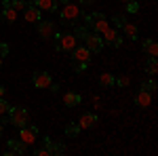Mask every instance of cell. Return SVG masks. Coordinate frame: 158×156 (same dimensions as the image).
<instances>
[{
	"mask_svg": "<svg viewBox=\"0 0 158 156\" xmlns=\"http://www.w3.org/2000/svg\"><path fill=\"white\" fill-rule=\"evenodd\" d=\"M32 82H34V86H38V89H49L51 82H53V78H51L49 72H34Z\"/></svg>",
	"mask_w": 158,
	"mask_h": 156,
	"instance_id": "obj_9",
	"label": "cell"
},
{
	"mask_svg": "<svg viewBox=\"0 0 158 156\" xmlns=\"http://www.w3.org/2000/svg\"><path fill=\"white\" fill-rule=\"evenodd\" d=\"M11 6L15 9V11H23L25 6H27V2H25V0H13Z\"/></svg>",
	"mask_w": 158,
	"mask_h": 156,
	"instance_id": "obj_27",
	"label": "cell"
},
{
	"mask_svg": "<svg viewBox=\"0 0 158 156\" xmlns=\"http://www.w3.org/2000/svg\"><path fill=\"white\" fill-rule=\"evenodd\" d=\"M25 152H27V145L21 141V139H15V137H9L6 139V150L2 152V156H13V154H17V156H23Z\"/></svg>",
	"mask_w": 158,
	"mask_h": 156,
	"instance_id": "obj_5",
	"label": "cell"
},
{
	"mask_svg": "<svg viewBox=\"0 0 158 156\" xmlns=\"http://www.w3.org/2000/svg\"><path fill=\"white\" fill-rule=\"evenodd\" d=\"M85 27L89 32H95V34H101L110 27V21L106 19L103 13H91L85 17Z\"/></svg>",
	"mask_w": 158,
	"mask_h": 156,
	"instance_id": "obj_2",
	"label": "cell"
},
{
	"mask_svg": "<svg viewBox=\"0 0 158 156\" xmlns=\"http://www.w3.org/2000/svg\"><path fill=\"white\" fill-rule=\"evenodd\" d=\"M23 19L27 21V23H38L40 19H42V11L38 9V6H25L23 9Z\"/></svg>",
	"mask_w": 158,
	"mask_h": 156,
	"instance_id": "obj_12",
	"label": "cell"
},
{
	"mask_svg": "<svg viewBox=\"0 0 158 156\" xmlns=\"http://www.w3.org/2000/svg\"><path fill=\"white\" fill-rule=\"evenodd\" d=\"M0 65H2V57H0Z\"/></svg>",
	"mask_w": 158,
	"mask_h": 156,
	"instance_id": "obj_40",
	"label": "cell"
},
{
	"mask_svg": "<svg viewBox=\"0 0 158 156\" xmlns=\"http://www.w3.org/2000/svg\"><path fill=\"white\" fill-rule=\"evenodd\" d=\"M53 36H55V48L57 51H72L78 44L74 34H53Z\"/></svg>",
	"mask_w": 158,
	"mask_h": 156,
	"instance_id": "obj_4",
	"label": "cell"
},
{
	"mask_svg": "<svg viewBox=\"0 0 158 156\" xmlns=\"http://www.w3.org/2000/svg\"><path fill=\"white\" fill-rule=\"evenodd\" d=\"M30 6H38L40 11H47V13H55L59 2L57 0H30Z\"/></svg>",
	"mask_w": 158,
	"mask_h": 156,
	"instance_id": "obj_11",
	"label": "cell"
},
{
	"mask_svg": "<svg viewBox=\"0 0 158 156\" xmlns=\"http://www.w3.org/2000/svg\"><path fill=\"white\" fill-rule=\"evenodd\" d=\"M0 97H4V86L0 84Z\"/></svg>",
	"mask_w": 158,
	"mask_h": 156,
	"instance_id": "obj_36",
	"label": "cell"
},
{
	"mask_svg": "<svg viewBox=\"0 0 158 156\" xmlns=\"http://www.w3.org/2000/svg\"><path fill=\"white\" fill-rule=\"evenodd\" d=\"M2 127H4V124H2V122H0V137H2Z\"/></svg>",
	"mask_w": 158,
	"mask_h": 156,
	"instance_id": "obj_38",
	"label": "cell"
},
{
	"mask_svg": "<svg viewBox=\"0 0 158 156\" xmlns=\"http://www.w3.org/2000/svg\"><path fill=\"white\" fill-rule=\"evenodd\" d=\"M36 137H38V127H34V124H23V127L19 129V139H21L25 145L36 144Z\"/></svg>",
	"mask_w": 158,
	"mask_h": 156,
	"instance_id": "obj_6",
	"label": "cell"
},
{
	"mask_svg": "<svg viewBox=\"0 0 158 156\" xmlns=\"http://www.w3.org/2000/svg\"><path fill=\"white\" fill-rule=\"evenodd\" d=\"M116 82H118V86H129V84H131V78H129V76L124 74V76H120V78H118Z\"/></svg>",
	"mask_w": 158,
	"mask_h": 156,
	"instance_id": "obj_31",
	"label": "cell"
},
{
	"mask_svg": "<svg viewBox=\"0 0 158 156\" xmlns=\"http://www.w3.org/2000/svg\"><path fill=\"white\" fill-rule=\"evenodd\" d=\"M91 2H95V0H78V4H91Z\"/></svg>",
	"mask_w": 158,
	"mask_h": 156,
	"instance_id": "obj_35",
	"label": "cell"
},
{
	"mask_svg": "<svg viewBox=\"0 0 158 156\" xmlns=\"http://www.w3.org/2000/svg\"><path fill=\"white\" fill-rule=\"evenodd\" d=\"M72 68L76 70V72H82V70L89 68V63H85V61H72Z\"/></svg>",
	"mask_w": 158,
	"mask_h": 156,
	"instance_id": "obj_29",
	"label": "cell"
},
{
	"mask_svg": "<svg viewBox=\"0 0 158 156\" xmlns=\"http://www.w3.org/2000/svg\"><path fill=\"white\" fill-rule=\"evenodd\" d=\"M44 148L49 150L51 156H59V154H63V152H65V145L59 144V141H53L51 137H44Z\"/></svg>",
	"mask_w": 158,
	"mask_h": 156,
	"instance_id": "obj_15",
	"label": "cell"
},
{
	"mask_svg": "<svg viewBox=\"0 0 158 156\" xmlns=\"http://www.w3.org/2000/svg\"><path fill=\"white\" fill-rule=\"evenodd\" d=\"M9 51H11V48H9L6 42H0V57H6V55H9Z\"/></svg>",
	"mask_w": 158,
	"mask_h": 156,
	"instance_id": "obj_32",
	"label": "cell"
},
{
	"mask_svg": "<svg viewBox=\"0 0 158 156\" xmlns=\"http://www.w3.org/2000/svg\"><path fill=\"white\" fill-rule=\"evenodd\" d=\"M36 30H38V34L42 38H53V34H55V23L53 21H49V19H40L36 23Z\"/></svg>",
	"mask_w": 158,
	"mask_h": 156,
	"instance_id": "obj_10",
	"label": "cell"
},
{
	"mask_svg": "<svg viewBox=\"0 0 158 156\" xmlns=\"http://www.w3.org/2000/svg\"><path fill=\"white\" fill-rule=\"evenodd\" d=\"M9 108H11V103H9L4 97H0V116H2V114H6V112H9Z\"/></svg>",
	"mask_w": 158,
	"mask_h": 156,
	"instance_id": "obj_28",
	"label": "cell"
},
{
	"mask_svg": "<svg viewBox=\"0 0 158 156\" xmlns=\"http://www.w3.org/2000/svg\"><path fill=\"white\" fill-rule=\"evenodd\" d=\"M82 131L80 127H78V122H70V124H65V135L68 137H78V133Z\"/></svg>",
	"mask_w": 158,
	"mask_h": 156,
	"instance_id": "obj_23",
	"label": "cell"
},
{
	"mask_svg": "<svg viewBox=\"0 0 158 156\" xmlns=\"http://www.w3.org/2000/svg\"><path fill=\"white\" fill-rule=\"evenodd\" d=\"M124 4H127L124 9L129 13H139V2H137V0H129V2H124Z\"/></svg>",
	"mask_w": 158,
	"mask_h": 156,
	"instance_id": "obj_26",
	"label": "cell"
},
{
	"mask_svg": "<svg viewBox=\"0 0 158 156\" xmlns=\"http://www.w3.org/2000/svg\"><path fill=\"white\" fill-rule=\"evenodd\" d=\"M139 89H141V91H148L150 95H154V93H156V89H158V84H156V80H143Z\"/></svg>",
	"mask_w": 158,
	"mask_h": 156,
	"instance_id": "obj_22",
	"label": "cell"
},
{
	"mask_svg": "<svg viewBox=\"0 0 158 156\" xmlns=\"http://www.w3.org/2000/svg\"><path fill=\"white\" fill-rule=\"evenodd\" d=\"M114 82H116V78H114V74H110V72H103L101 76H99V84H101V86H112Z\"/></svg>",
	"mask_w": 158,
	"mask_h": 156,
	"instance_id": "obj_21",
	"label": "cell"
},
{
	"mask_svg": "<svg viewBox=\"0 0 158 156\" xmlns=\"http://www.w3.org/2000/svg\"><path fill=\"white\" fill-rule=\"evenodd\" d=\"M0 156H2V152H0Z\"/></svg>",
	"mask_w": 158,
	"mask_h": 156,
	"instance_id": "obj_41",
	"label": "cell"
},
{
	"mask_svg": "<svg viewBox=\"0 0 158 156\" xmlns=\"http://www.w3.org/2000/svg\"><path fill=\"white\" fill-rule=\"evenodd\" d=\"M85 47L91 51V53H99L103 48V40H101V34H95V32H89L85 38Z\"/></svg>",
	"mask_w": 158,
	"mask_h": 156,
	"instance_id": "obj_8",
	"label": "cell"
},
{
	"mask_svg": "<svg viewBox=\"0 0 158 156\" xmlns=\"http://www.w3.org/2000/svg\"><path fill=\"white\" fill-rule=\"evenodd\" d=\"M57 2H61V4H65V2H70V0H57Z\"/></svg>",
	"mask_w": 158,
	"mask_h": 156,
	"instance_id": "obj_37",
	"label": "cell"
},
{
	"mask_svg": "<svg viewBox=\"0 0 158 156\" xmlns=\"http://www.w3.org/2000/svg\"><path fill=\"white\" fill-rule=\"evenodd\" d=\"M72 34L76 36V40H85V38H86V34H89V30H86L85 25H80V27H76V30H74Z\"/></svg>",
	"mask_w": 158,
	"mask_h": 156,
	"instance_id": "obj_25",
	"label": "cell"
},
{
	"mask_svg": "<svg viewBox=\"0 0 158 156\" xmlns=\"http://www.w3.org/2000/svg\"><path fill=\"white\" fill-rule=\"evenodd\" d=\"M34 154H36V156H51L49 150H47L44 145H42V148H38V150H34Z\"/></svg>",
	"mask_w": 158,
	"mask_h": 156,
	"instance_id": "obj_33",
	"label": "cell"
},
{
	"mask_svg": "<svg viewBox=\"0 0 158 156\" xmlns=\"http://www.w3.org/2000/svg\"><path fill=\"white\" fill-rule=\"evenodd\" d=\"M156 72H158V63H156V57H150V59L146 61V74H150V76H154Z\"/></svg>",
	"mask_w": 158,
	"mask_h": 156,
	"instance_id": "obj_24",
	"label": "cell"
},
{
	"mask_svg": "<svg viewBox=\"0 0 158 156\" xmlns=\"http://www.w3.org/2000/svg\"><path fill=\"white\" fill-rule=\"evenodd\" d=\"M6 116H9V122L13 127H17V129H21L23 124H27V118H30L25 108H9Z\"/></svg>",
	"mask_w": 158,
	"mask_h": 156,
	"instance_id": "obj_3",
	"label": "cell"
},
{
	"mask_svg": "<svg viewBox=\"0 0 158 156\" xmlns=\"http://www.w3.org/2000/svg\"><path fill=\"white\" fill-rule=\"evenodd\" d=\"M122 32H124V36H127V38L135 40V38H137V34H139V27H137L135 23H129V21H127V23L122 25Z\"/></svg>",
	"mask_w": 158,
	"mask_h": 156,
	"instance_id": "obj_19",
	"label": "cell"
},
{
	"mask_svg": "<svg viewBox=\"0 0 158 156\" xmlns=\"http://www.w3.org/2000/svg\"><path fill=\"white\" fill-rule=\"evenodd\" d=\"M70 53H72V59L74 61H85V63H91V51H89L86 47H78V44H76Z\"/></svg>",
	"mask_w": 158,
	"mask_h": 156,
	"instance_id": "obj_13",
	"label": "cell"
},
{
	"mask_svg": "<svg viewBox=\"0 0 158 156\" xmlns=\"http://www.w3.org/2000/svg\"><path fill=\"white\" fill-rule=\"evenodd\" d=\"M97 114L95 112H85L82 116H80V120H78V127L80 129H93L95 124H97Z\"/></svg>",
	"mask_w": 158,
	"mask_h": 156,
	"instance_id": "obj_14",
	"label": "cell"
},
{
	"mask_svg": "<svg viewBox=\"0 0 158 156\" xmlns=\"http://www.w3.org/2000/svg\"><path fill=\"white\" fill-rule=\"evenodd\" d=\"M2 19H4V21H6V23H13V21H15V19H17V11H15V9H13L11 4H9V6H4V9H2Z\"/></svg>",
	"mask_w": 158,
	"mask_h": 156,
	"instance_id": "obj_20",
	"label": "cell"
},
{
	"mask_svg": "<svg viewBox=\"0 0 158 156\" xmlns=\"http://www.w3.org/2000/svg\"><path fill=\"white\" fill-rule=\"evenodd\" d=\"M51 93H57V91H59V84H55V82H51Z\"/></svg>",
	"mask_w": 158,
	"mask_h": 156,
	"instance_id": "obj_34",
	"label": "cell"
},
{
	"mask_svg": "<svg viewBox=\"0 0 158 156\" xmlns=\"http://www.w3.org/2000/svg\"><path fill=\"white\" fill-rule=\"evenodd\" d=\"M152 103V95L148 93V91H141L139 89V93L135 95V106H139V108H148Z\"/></svg>",
	"mask_w": 158,
	"mask_h": 156,
	"instance_id": "obj_17",
	"label": "cell"
},
{
	"mask_svg": "<svg viewBox=\"0 0 158 156\" xmlns=\"http://www.w3.org/2000/svg\"><path fill=\"white\" fill-rule=\"evenodd\" d=\"M118 2H129V0H118Z\"/></svg>",
	"mask_w": 158,
	"mask_h": 156,
	"instance_id": "obj_39",
	"label": "cell"
},
{
	"mask_svg": "<svg viewBox=\"0 0 158 156\" xmlns=\"http://www.w3.org/2000/svg\"><path fill=\"white\" fill-rule=\"evenodd\" d=\"M82 17V9L78 6V2H65L61 4V13H59V19L63 25H76L78 19Z\"/></svg>",
	"mask_w": 158,
	"mask_h": 156,
	"instance_id": "obj_1",
	"label": "cell"
},
{
	"mask_svg": "<svg viewBox=\"0 0 158 156\" xmlns=\"http://www.w3.org/2000/svg\"><path fill=\"white\" fill-rule=\"evenodd\" d=\"M141 48L146 51L150 57H156L158 55V44H156V40H152V38H148V40H143V44H141Z\"/></svg>",
	"mask_w": 158,
	"mask_h": 156,
	"instance_id": "obj_18",
	"label": "cell"
},
{
	"mask_svg": "<svg viewBox=\"0 0 158 156\" xmlns=\"http://www.w3.org/2000/svg\"><path fill=\"white\" fill-rule=\"evenodd\" d=\"M112 23L116 25V27H122V25L127 23V19H124L122 15H116V17H112Z\"/></svg>",
	"mask_w": 158,
	"mask_h": 156,
	"instance_id": "obj_30",
	"label": "cell"
},
{
	"mask_svg": "<svg viewBox=\"0 0 158 156\" xmlns=\"http://www.w3.org/2000/svg\"><path fill=\"white\" fill-rule=\"evenodd\" d=\"M101 40H103V44H110V47H122V36L114 27H108L106 32H101Z\"/></svg>",
	"mask_w": 158,
	"mask_h": 156,
	"instance_id": "obj_7",
	"label": "cell"
},
{
	"mask_svg": "<svg viewBox=\"0 0 158 156\" xmlns=\"http://www.w3.org/2000/svg\"><path fill=\"white\" fill-rule=\"evenodd\" d=\"M80 101H82L80 93H74V91H70V93H65V95H63V106H65V108H76Z\"/></svg>",
	"mask_w": 158,
	"mask_h": 156,
	"instance_id": "obj_16",
	"label": "cell"
}]
</instances>
